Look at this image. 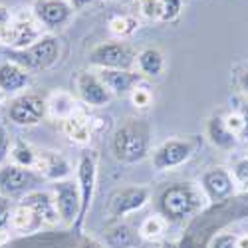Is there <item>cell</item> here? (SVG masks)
Masks as SVG:
<instances>
[{"label":"cell","mask_w":248,"mask_h":248,"mask_svg":"<svg viewBox=\"0 0 248 248\" xmlns=\"http://www.w3.org/2000/svg\"><path fill=\"white\" fill-rule=\"evenodd\" d=\"M151 127L147 121L129 117L111 137V153L121 163H139L149 155Z\"/></svg>","instance_id":"1"},{"label":"cell","mask_w":248,"mask_h":248,"mask_svg":"<svg viewBox=\"0 0 248 248\" xmlns=\"http://www.w3.org/2000/svg\"><path fill=\"white\" fill-rule=\"evenodd\" d=\"M204 193L191 183H173L165 187L159 195V211L161 215L173 220L183 222L195 217L204 204Z\"/></svg>","instance_id":"2"},{"label":"cell","mask_w":248,"mask_h":248,"mask_svg":"<svg viewBox=\"0 0 248 248\" xmlns=\"http://www.w3.org/2000/svg\"><path fill=\"white\" fill-rule=\"evenodd\" d=\"M6 58L14 64L22 66L26 72L50 70L60 60V40L54 36H42L38 42L24 50H8Z\"/></svg>","instance_id":"3"},{"label":"cell","mask_w":248,"mask_h":248,"mask_svg":"<svg viewBox=\"0 0 248 248\" xmlns=\"http://www.w3.org/2000/svg\"><path fill=\"white\" fill-rule=\"evenodd\" d=\"M42 30H40V22L36 16L30 14H10V20L4 24L2 34H0V44L8 46V50H24L38 42L42 38Z\"/></svg>","instance_id":"4"},{"label":"cell","mask_w":248,"mask_h":248,"mask_svg":"<svg viewBox=\"0 0 248 248\" xmlns=\"http://www.w3.org/2000/svg\"><path fill=\"white\" fill-rule=\"evenodd\" d=\"M95 179H97V157L93 151H84L78 161V191H79V217L74 224V231L79 232L84 224L88 211L92 206L93 191H95Z\"/></svg>","instance_id":"5"},{"label":"cell","mask_w":248,"mask_h":248,"mask_svg":"<svg viewBox=\"0 0 248 248\" xmlns=\"http://www.w3.org/2000/svg\"><path fill=\"white\" fill-rule=\"evenodd\" d=\"M48 113V99H44L40 93L26 92L14 97L8 106V117L12 123L22 127L38 125Z\"/></svg>","instance_id":"6"},{"label":"cell","mask_w":248,"mask_h":248,"mask_svg":"<svg viewBox=\"0 0 248 248\" xmlns=\"http://www.w3.org/2000/svg\"><path fill=\"white\" fill-rule=\"evenodd\" d=\"M135 58L131 46L121 40L103 42L90 52V62L99 70H129Z\"/></svg>","instance_id":"7"},{"label":"cell","mask_w":248,"mask_h":248,"mask_svg":"<svg viewBox=\"0 0 248 248\" xmlns=\"http://www.w3.org/2000/svg\"><path fill=\"white\" fill-rule=\"evenodd\" d=\"M151 199V191L149 187H143V185H131V187H121L117 191H113L108 199V206L106 211L111 218L119 220L123 217H127L139 209H143Z\"/></svg>","instance_id":"8"},{"label":"cell","mask_w":248,"mask_h":248,"mask_svg":"<svg viewBox=\"0 0 248 248\" xmlns=\"http://www.w3.org/2000/svg\"><path fill=\"white\" fill-rule=\"evenodd\" d=\"M40 181H42V177L34 169L20 167L16 163L0 167V193H2V197H24L36 189Z\"/></svg>","instance_id":"9"},{"label":"cell","mask_w":248,"mask_h":248,"mask_svg":"<svg viewBox=\"0 0 248 248\" xmlns=\"http://www.w3.org/2000/svg\"><path fill=\"white\" fill-rule=\"evenodd\" d=\"M195 155V145L189 139H167L153 151V167L157 171L175 169Z\"/></svg>","instance_id":"10"},{"label":"cell","mask_w":248,"mask_h":248,"mask_svg":"<svg viewBox=\"0 0 248 248\" xmlns=\"http://www.w3.org/2000/svg\"><path fill=\"white\" fill-rule=\"evenodd\" d=\"M54 202L60 215V222L74 226L79 217V191L74 181H56L54 183Z\"/></svg>","instance_id":"11"},{"label":"cell","mask_w":248,"mask_h":248,"mask_svg":"<svg viewBox=\"0 0 248 248\" xmlns=\"http://www.w3.org/2000/svg\"><path fill=\"white\" fill-rule=\"evenodd\" d=\"M76 90L79 99L86 103V106L92 108H101V106H108L109 99L113 97L109 93V90L103 86V81L99 79V76L86 72V70H79L76 74Z\"/></svg>","instance_id":"12"},{"label":"cell","mask_w":248,"mask_h":248,"mask_svg":"<svg viewBox=\"0 0 248 248\" xmlns=\"http://www.w3.org/2000/svg\"><path fill=\"white\" fill-rule=\"evenodd\" d=\"M234 185L236 183H234L232 175L222 167L209 169L201 177V191L204 193V197L211 202L226 201L234 193Z\"/></svg>","instance_id":"13"},{"label":"cell","mask_w":248,"mask_h":248,"mask_svg":"<svg viewBox=\"0 0 248 248\" xmlns=\"http://www.w3.org/2000/svg\"><path fill=\"white\" fill-rule=\"evenodd\" d=\"M42 179L48 181H64L70 177V163L64 155H60L56 151H38L36 153V163L32 167Z\"/></svg>","instance_id":"14"},{"label":"cell","mask_w":248,"mask_h":248,"mask_svg":"<svg viewBox=\"0 0 248 248\" xmlns=\"http://www.w3.org/2000/svg\"><path fill=\"white\" fill-rule=\"evenodd\" d=\"M34 16L38 22L46 28L64 26L72 16V4L66 0H36L34 2Z\"/></svg>","instance_id":"15"},{"label":"cell","mask_w":248,"mask_h":248,"mask_svg":"<svg viewBox=\"0 0 248 248\" xmlns=\"http://www.w3.org/2000/svg\"><path fill=\"white\" fill-rule=\"evenodd\" d=\"M97 76L111 95L131 93L141 84V74H135L131 70H99Z\"/></svg>","instance_id":"16"},{"label":"cell","mask_w":248,"mask_h":248,"mask_svg":"<svg viewBox=\"0 0 248 248\" xmlns=\"http://www.w3.org/2000/svg\"><path fill=\"white\" fill-rule=\"evenodd\" d=\"M20 202H24L26 206L36 213V217L42 220L44 226H54L60 222V215L54 202V195L50 193H42V191H32L28 195H24L20 199Z\"/></svg>","instance_id":"17"},{"label":"cell","mask_w":248,"mask_h":248,"mask_svg":"<svg viewBox=\"0 0 248 248\" xmlns=\"http://www.w3.org/2000/svg\"><path fill=\"white\" fill-rule=\"evenodd\" d=\"M62 131L66 133V137L74 143H79V145H84L88 143L93 135V119L81 109L78 108L68 119L62 121Z\"/></svg>","instance_id":"18"},{"label":"cell","mask_w":248,"mask_h":248,"mask_svg":"<svg viewBox=\"0 0 248 248\" xmlns=\"http://www.w3.org/2000/svg\"><path fill=\"white\" fill-rule=\"evenodd\" d=\"M30 86V72L22 66L6 60L0 64V92L2 93H18Z\"/></svg>","instance_id":"19"},{"label":"cell","mask_w":248,"mask_h":248,"mask_svg":"<svg viewBox=\"0 0 248 248\" xmlns=\"http://www.w3.org/2000/svg\"><path fill=\"white\" fill-rule=\"evenodd\" d=\"M206 137H209V141L215 147L224 149V151L234 149L236 141H238V137L226 127L222 115H213L209 121H206Z\"/></svg>","instance_id":"20"},{"label":"cell","mask_w":248,"mask_h":248,"mask_svg":"<svg viewBox=\"0 0 248 248\" xmlns=\"http://www.w3.org/2000/svg\"><path fill=\"white\" fill-rule=\"evenodd\" d=\"M10 226L18 232H36L40 229H44L42 220L36 217V213L26 206L24 202H18L12 211V220H10Z\"/></svg>","instance_id":"21"},{"label":"cell","mask_w":248,"mask_h":248,"mask_svg":"<svg viewBox=\"0 0 248 248\" xmlns=\"http://www.w3.org/2000/svg\"><path fill=\"white\" fill-rule=\"evenodd\" d=\"M103 234H106V242L111 248H133L137 244V232H133L131 226H127L121 220L109 224Z\"/></svg>","instance_id":"22"},{"label":"cell","mask_w":248,"mask_h":248,"mask_svg":"<svg viewBox=\"0 0 248 248\" xmlns=\"http://www.w3.org/2000/svg\"><path fill=\"white\" fill-rule=\"evenodd\" d=\"M135 60H137V66H139V74L147 76V78L161 76V72L165 68V58H163V52L159 48H143Z\"/></svg>","instance_id":"23"},{"label":"cell","mask_w":248,"mask_h":248,"mask_svg":"<svg viewBox=\"0 0 248 248\" xmlns=\"http://www.w3.org/2000/svg\"><path fill=\"white\" fill-rule=\"evenodd\" d=\"M78 108H79V106L76 103V99H74L70 93H64V92H56V93H52L50 99H48V111H50L54 117H58L60 121L68 119Z\"/></svg>","instance_id":"24"},{"label":"cell","mask_w":248,"mask_h":248,"mask_svg":"<svg viewBox=\"0 0 248 248\" xmlns=\"http://www.w3.org/2000/svg\"><path fill=\"white\" fill-rule=\"evenodd\" d=\"M137 18L129 14H113L109 18V32L119 36V38H127L137 30Z\"/></svg>","instance_id":"25"},{"label":"cell","mask_w":248,"mask_h":248,"mask_svg":"<svg viewBox=\"0 0 248 248\" xmlns=\"http://www.w3.org/2000/svg\"><path fill=\"white\" fill-rule=\"evenodd\" d=\"M163 232H165V218L159 217V215L147 217L145 220H143L141 229H139V234L145 238V240H149V242L159 240L163 236Z\"/></svg>","instance_id":"26"},{"label":"cell","mask_w":248,"mask_h":248,"mask_svg":"<svg viewBox=\"0 0 248 248\" xmlns=\"http://www.w3.org/2000/svg\"><path fill=\"white\" fill-rule=\"evenodd\" d=\"M36 153H38V151H34L26 141H16L14 147H12V151H10L12 161H14L16 165H20V167H28V169L34 167Z\"/></svg>","instance_id":"27"},{"label":"cell","mask_w":248,"mask_h":248,"mask_svg":"<svg viewBox=\"0 0 248 248\" xmlns=\"http://www.w3.org/2000/svg\"><path fill=\"white\" fill-rule=\"evenodd\" d=\"M183 8V0H159V20L161 22H173L179 18Z\"/></svg>","instance_id":"28"},{"label":"cell","mask_w":248,"mask_h":248,"mask_svg":"<svg viewBox=\"0 0 248 248\" xmlns=\"http://www.w3.org/2000/svg\"><path fill=\"white\" fill-rule=\"evenodd\" d=\"M131 101L135 103V108H139V109H147L149 106H151V101H153V95H151V92L147 90V88H135L133 92H131Z\"/></svg>","instance_id":"29"},{"label":"cell","mask_w":248,"mask_h":248,"mask_svg":"<svg viewBox=\"0 0 248 248\" xmlns=\"http://www.w3.org/2000/svg\"><path fill=\"white\" fill-rule=\"evenodd\" d=\"M137 8L147 20H159V0H137Z\"/></svg>","instance_id":"30"},{"label":"cell","mask_w":248,"mask_h":248,"mask_svg":"<svg viewBox=\"0 0 248 248\" xmlns=\"http://www.w3.org/2000/svg\"><path fill=\"white\" fill-rule=\"evenodd\" d=\"M232 179L234 183L242 185V187H248V157L238 159L232 167Z\"/></svg>","instance_id":"31"},{"label":"cell","mask_w":248,"mask_h":248,"mask_svg":"<svg viewBox=\"0 0 248 248\" xmlns=\"http://www.w3.org/2000/svg\"><path fill=\"white\" fill-rule=\"evenodd\" d=\"M12 211H14V206H12L10 199L0 195V232H4V229L10 224V220H12Z\"/></svg>","instance_id":"32"},{"label":"cell","mask_w":248,"mask_h":248,"mask_svg":"<svg viewBox=\"0 0 248 248\" xmlns=\"http://www.w3.org/2000/svg\"><path fill=\"white\" fill-rule=\"evenodd\" d=\"M8 151H10V135H8L6 127L0 125V167H2L4 159L8 157Z\"/></svg>","instance_id":"33"},{"label":"cell","mask_w":248,"mask_h":248,"mask_svg":"<svg viewBox=\"0 0 248 248\" xmlns=\"http://www.w3.org/2000/svg\"><path fill=\"white\" fill-rule=\"evenodd\" d=\"M213 248H238L236 244V236L232 234H220L213 240Z\"/></svg>","instance_id":"34"},{"label":"cell","mask_w":248,"mask_h":248,"mask_svg":"<svg viewBox=\"0 0 248 248\" xmlns=\"http://www.w3.org/2000/svg\"><path fill=\"white\" fill-rule=\"evenodd\" d=\"M238 115L242 119V133H240V137L248 139V101H244L242 106L238 108Z\"/></svg>","instance_id":"35"},{"label":"cell","mask_w":248,"mask_h":248,"mask_svg":"<svg viewBox=\"0 0 248 248\" xmlns=\"http://www.w3.org/2000/svg\"><path fill=\"white\" fill-rule=\"evenodd\" d=\"M236 86H238V90L248 97V68H244V70H240V72L236 74Z\"/></svg>","instance_id":"36"},{"label":"cell","mask_w":248,"mask_h":248,"mask_svg":"<svg viewBox=\"0 0 248 248\" xmlns=\"http://www.w3.org/2000/svg\"><path fill=\"white\" fill-rule=\"evenodd\" d=\"M8 20H10V10L0 4V34H2V28H4V24L8 22Z\"/></svg>","instance_id":"37"},{"label":"cell","mask_w":248,"mask_h":248,"mask_svg":"<svg viewBox=\"0 0 248 248\" xmlns=\"http://www.w3.org/2000/svg\"><path fill=\"white\" fill-rule=\"evenodd\" d=\"M92 2H93V0H70V4H72L74 10H81V8H86Z\"/></svg>","instance_id":"38"},{"label":"cell","mask_w":248,"mask_h":248,"mask_svg":"<svg viewBox=\"0 0 248 248\" xmlns=\"http://www.w3.org/2000/svg\"><path fill=\"white\" fill-rule=\"evenodd\" d=\"M236 244H238V248H248V234L236 236Z\"/></svg>","instance_id":"39"},{"label":"cell","mask_w":248,"mask_h":248,"mask_svg":"<svg viewBox=\"0 0 248 248\" xmlns=\"http://www.w3.org/2000/svg\"><path fill=\"white\" fill-rule=\"evenodd\" d=\"M79 248H101V246H99L95 240H84Z\"/></svg>","instance_id":"40"},{"label":"cell","mask_w":248,"mask_h":248,"mask_svg":"<svg viewBox=\"0 0 248 248\" xmlns=\"http://www.w3.org/2000/svg\"><path fill=\"white\" fill-rule=\"evenodd\" d=\"M143 248H165V246H159V244H153V242H151V244H147V246H143Z\"/></svg>","instance_id":"41"}]
</instances>
